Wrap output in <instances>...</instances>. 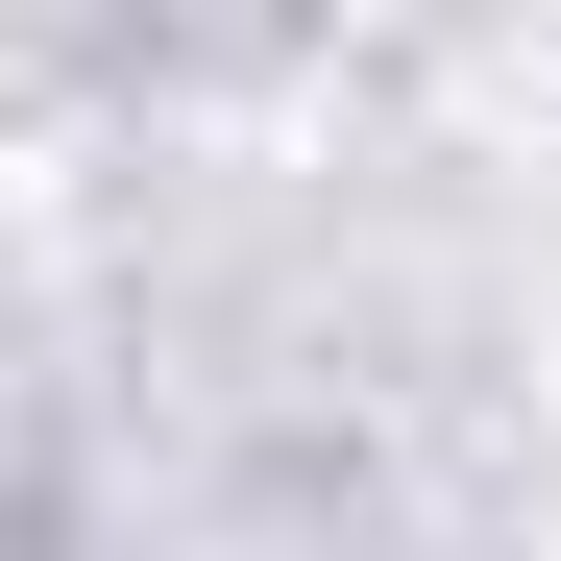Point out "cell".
I'll return each instance as SVG.
<instances>
[{
  "instance_id": "obj_1",
  "label": "cell",
  "mask_w": 561,
  "mask_h": 561,
  "mask_svg": "<svg viewBox=\"0 0 561 561\" xmlns=\"http://www.w3.org/2000/svg\"><path fill=\"white\" fill-rule=\"evenodd\" d=\"M73 25H99L147 99H244V73H294V49H318V0H73Z\"/></svg>"
}]
</instances>
